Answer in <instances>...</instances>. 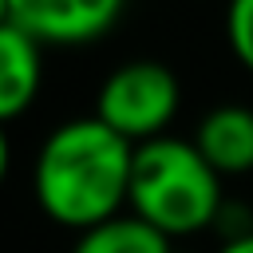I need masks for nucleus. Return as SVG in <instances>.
I'll return each instance as SVG.
<instances>
[{
  "label": "nucleus",
  "instance_id": "1",
  "mask_svg": "<svg viewBox=\"0 0 253 253\" xmlns=\"http://www.w3.org/2000/svg\"><path fill=\"white\" fill-rule=\"evenodd\" d=\"M134 146L95 115L59 123L36 150L32 194L63 229H91L126 213Z\"/></svg>",
  "mask_w": 253,
  "mask_h": 253
},
{
  "label": "nucleus",
  "instance_id": "2",
  "mask_svg": "<svg viewBox=\"0 0 253 253\" xmlns=\"http://www.w3.org/2000/svg\"><path fill=\"white\" fill-rule=\"evenodd\" d=\"M221 174L202 158L194 138H150L134 146L126 210L158 233L194 237L221 217Z\"/></svg>",
  "mask_w": 253,
  "mask_h": 253
},
{
  "label": "nucleus",
  "instance_id": "3",
  "mask_svg": "<svg viewBox=\"0 0 253 253\" xmlns=\"http://www.w3.org/2000/svg\"><path fill=\"white\" fill-rule=\"evenodd\" d=\"M182 107L178 75L158 59H126L119 63L95 95V119L123 134L130 146L162 138Z\"/></svg>",
  "mask_w": 253,
  "mask_h": 253
},
{
  "label": "nucleus",
  "instance_id": "4",
  "mask_svg": "<svg viewBox=\"0 0 253 253\" xmlns=\"http://www.w3.org/2000/svg\"><path fill=\"white\" fill-rule=\"evenodd\" d=\"M126 0H8V24L40 47H79L107 36Z\"/></svg>",
  "mask_w": 253,
  "mask_h": 253
},
{
  "label": "nucleus",
  "instance_id": "5",
  "mask_svg": "<svg viewBox=\"0 0 253 253\" xmlns=\"http://www.w3.org/2000/svg\"><path fill=\"white\" fill-rule=\"evenodd\" d=\"M194 146L221 178L249 174L253 170V107L221 103L206 111L194 126Z\"/></svg>",
  "mask_w": 253,
  "mask_h": 253
},
{
  "label": "nucleus",
  "instance_id": "6",
  "mask_svg": "<svg viewBox=\"0 0 253 253\" xmlns=\"http://www.w3.org/2000/svg\"><path fill=\"white\" fill-rule=\"evenodd\" d=\"M43 83V47L16 24L0 28V123L20 119Z\"/></svg>",
  "mask_w": 253,
  "mask_h": 253
},
{
  "label": "nucleus",
  "instance_id": "7",
  "mask_svg": "<svg viewBox=\"0 0 253 253\" xmlns=\"http://www.w3.org/2000/svg\"><path fill=\"white\" fill-rule=\"evenodd\" d=\"M71 253H174V241L126 210L111 221L83 229L75 237Z\"/></svg>",
  "mask_w": 253,
  "mask_h": 253
},
{
  "label": "nucleus",
  "instance_id": "8",
  "mask_svg": "<svg viewBox=\"0 0 253 253\" xmlns=\"http://www.w3.org/2000/svg\"><path fill=\"white\" fill-rule=\"evenodd\" d=\"M225 43L253 75V0H225Z\"/></svg>",
  "mask_w": 253,
  "mask_h": 253
},
{
  "label": "nucleus",
  "instance_id": "9",
  "mask_svg": "<svg viewBox=\"0 0 253 253\" xmlns=\"http://www.w3.org/2000/svg\"><path fill=\"white\" fill-rule=\"evenodd\" d=\"M217 253H253V229L241 233V237H225Z\"/></svg>",
  "mask_w": 253,
  "mask_h": 253
},
{
  "label": "nucleus",
  "instance_id": "10",
  "mask_svg": "<svg viewBox=\"0 0 253 253\" xmlns=\"http://www.w3.org/2000/svg\"><path fill=\"white\" fill-rule=\"evenodd\" d=\"M8 166H12V142H8L4 123H0V186H4V178H8Z\"/></svg>",
  "mask_w": 253,
  "mask_h": 253
},
{
  "label": "nucleus",
  "instance_id": "11",
  "mask_svg": "<svg viewBox=\"0 0 253 253\" xmlns=\"http://www.w3.org/2000/svg\"><path fill=\"white\" fill-rule=\"evenodd\" d=\"M8 24V0H0V28Z\"/></svg>",
  "mask_w": 253,
  "mask_h": 253
}]
</instances>
